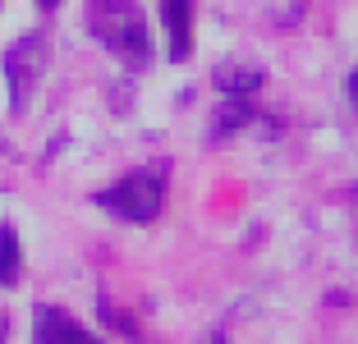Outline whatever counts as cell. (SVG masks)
<instances>
[{
  "instance_id": "8",
  "label": "cell",
  "mask_w": 358,
  "mask_h": 344,
  "mask_svg": "<svg viewBox=\"0 0 358 344\" xmlns=\"http://www.w3.org/2000/svg\"><path fill=\"white\" fill-rule=\"evenodd\" d=\"M96 313H101V322L110 326V331H120V335H124V340H134V335H138V322H134L129 313H120V308H115L110 299H101V303H96Z\"/></svg>"
},
{
  "instance_id": "6",
  "label": "cell",
  "mask_w": 358,
  "mask_h": 344,
  "mask_svg": "<svg viewBox=\"0 0 358 344\" xmlns=\"http://www.w3.org/2000/svg\"><path fill=\"white\" fill-rule=\"evenodd\" d=\"M262 78H266L262 64H248V60H225L211 73L216 92H225V96H253L257 87H262Z\"/></svg>"
},
{
  "instance_id": "5",
  "label": "cell",
  "mask_w": 358,
  "mask_h": 344,
  "mask_svg": "<svg viewBox=\"0 0 358 344\" xmlns=\"http://www.w3.org/2000/svg\"><path fill=\"white\" fill-rule=\"evenodd\" d=\"M32 335H37V340H46V344H55V340L92 344V331H87V326H78L69 313H60L55 303H42V308L32 313Z\"/></svg>"
},
{
  "instance_id": "9",
  "label": "cell",
  "mask_w": 358,
  "mask_h": 344,
  "mask_svg": "<svg viewBox=\"0 0 358 344\" xmlns=\"http://www.w3.org/2000/svg\"><path fill=\"white\" fill-rule=\"evenodd\" d=\"M5 335H10V317L0 313V340H5Z\"/></svg>"
},
{
  "instance_id": "1",
  "label": "cell",
  "mask_w": 358,
  "mask_h": 344,
  "mask_svg": "<svg viewBox=\"0 0 358 344\" xmlns=\"http://www.w3.org/2000/svg\"><path fill=\"white\" fill-rule=\"evenodd\" d=\"M87 32L124 69H152V60H157L148 14L138 10L134 0H87Z\"/></svg>"
},
{
  "instance_id": "7",
  "label": "cell",
  "mask_w": 358,
  "mask_h": 344,
  "mask_svg": "<svg viewBox=\"0 0 358 344\" xmlns=\"http://www.w3.org/2000/svg\"><path fill=\"white\" fill-rule=\"evenodd\" d=\"M23 280V243H19V229L5 220L0 225V289H14Z\"/></svg>"
},
{
  "instance_id": "10",
  "label": "cell",
  "mask_w": 358,
  "mask_h": 344,
  "mask_svg": "<svg viewBox=\"0 0 358 344\" xmlns=\"http://www.w3.org/2000/svg\"><path fill=\"white\" fill-rule=\"evenodd\" d=\"M37 5H42V10H55V5H60V0H37Z\"/></svg>"
},
{
  "instance_id": "2",
  "label": "cell",
  "mask_w": 358,
  "mask_h": 344,
  "mask_svg": "<svg viewBox=\"0 0 358 344\" xmlns=\"http://www.w3.org/2000/svg\"><path fill=\"white\" fill-rule=\"evenodd\" d=\"M96 207L120 216V220H129V225H148V220H157L161 207H166V184H161V175L134 170V175H124L120 184L101 188V193H96Z\"/></svg>"
},
{
  "instance_id": "3",
  "label": "cell",
  "mask_w": 358,
  "mask_h": 344,
  "mask_svg": "<svg viewBox=\"0 0 358 344\" xmlns=\"http://www.w3.org/2000/svg\"><path fill=\"white\" fill-rule=\"evenodd\" d=\"M46 60H51V51H46V37H42V32H23L14 46H5L0 69H5V83H10L14 115H23L32 106V96H37V87H42Z\"/></svg>"
},
{
  "instance_id": "4",
  "label": "cell",
  "mask_w": 358,
  "mask_h": 344,
  "mask_svg": "<svg viewBox=\"0 0 358 344\" xmlns=\"http://www.w3.org/2000/svg\"><path fill=\"white\" fill-rule=\"evenodd\" d=\"M193 5L198 0H161V19H166L170 60L175 64H184L193 55Z\"/></svg>"
}]
</instances>
